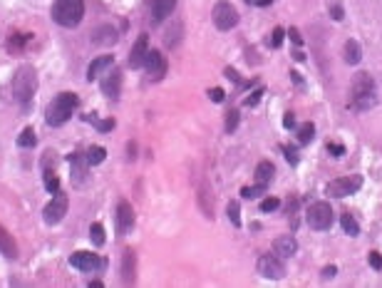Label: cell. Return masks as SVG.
Returning a JSON list of instances; mask_svg holds the SVG:
<instances>
[{
	"label": "cell",
	"instance_id": "obj_1",
	"mask_svg": "<svg viewBox=\"0 0 382 288\" xmlns=\"http://www.w3.org/2000/svg\"><path fill=\"white\" fill-rule=\"evenodd\" d=\"M377 105V85L370 72H360L350 87V110L352 112H370Z\"/></svg>",
	"mask_w": 382,
	"mask_h": 288
},
{
	"label": "cell",
	"instance_id": "obj_2",
	"mask_svg": "<svg viewBox=\"0 0 382 288\" xmlns=\"http://www.w3.org/2000/svg\"><path fill=\"white\" fill-rule=\"evenodd\" d=\"M77 105H80V97L75 95V92H60V95L50 102L45 122H48L50 127H60V125H65V122L75 114Z\"/></svg>",
	"mask_w": 382,
	"mask_h": 288
},
{
	"label": "cell",
	"instance_id": "obj_3",
	"mask_svg": "<svg viewBox=\"0 0 382 288\" xmlns=\"http://www.w3.org/2000/svg\"><path fill=\"white\" fill-rule=\"evenodd\" d=\"M35 90H37L35 70L28 67V65H25V67H20V70H17V75H15V80H13V99H15L23 110H30Z\"/></svg>",
	"mask_w": 382,
	"mask_h": 288
},
{
	"label": "cell",
	"instance_id": "obj_4",
	"mask_svg": "<svg viewBox=\"0 0 382 288\" xmlns=\"http://www.w3.org/2000/svg\"><path fill=\"white\" fill-rule=\"evenodd\" d=\"M84 17V0H55L52 20L62 28H77Z\"/></svg>",
	"mask_w": 382,
	"mask_h": 288
},
{
	"label": "cell",
	"instance_id": "obj_5",
	"mask_svg": "<svg viewBox=\"0 0 382 288\" xmlns=\"http://www.w3.org/2000/svg\"><path fill=\"white\" fill-rule=\"evenodd\" d=\"M305 219H308V226H310L313 231H328V229L333 226L335 211L328 201H315V204H310Z\"/></svg>",
	"mask_w": 382,
	"mask_h": 288
},
{
	"label": "cell",
	"instance_id": "obj_6",
	"mask_svg": "<svg viewBox=\"0 0 382 288\" xmlns=\"http://www.w3.org/2000/svg\"><path fill=\"white\" fill-rule=\"evenodd\" d=\"M214 25L219 28V30H231V28H236V23H239V13H236V8L228 3V0H219L216 5H214Z\"/></svg>",
	"mask_w": 382,
	"mask_h": 288
},
{
	"label": "cell",
	"instance_id": "obj_7",
	"mask_svg": "<svg viewBox=\"0 0 382 288\" xmlns=\"http://www.w3.org/2000/svg\"><path fill=\"white\" fill-rule=\"evenodd\" d=\"M360 187H363V176H340V179H333L325 187V194L333 196V199H343V196L360 192Z\"/></svg>",
	"mask_w": 382,
	"mask_h": 288
},
{
	"label": "cell",
	"instance_id": "obj_8",
	"mask_svg": "<svg viewBox=\"0 0 382 288\" xmlns=\"http://www.w3.org/2000/svg\"><path fill=\"white\" fill-rule=\"evenodd\" d=\"M256 269H258V273H261L263 278L281 281V278L286 276V261L281 256H275V254H263V256L258 258Z\"/></svg>",
	"mask_w": 382,
	"mask_h": 288
},
{
	"label": "cell",
	"instance_id": "obj_9",
	"mask_svg": "<svg viewBox=\"0 0 382 288\" xmlns=\"http://www.w3.org/2000/svg\"><path fill=\"white\" fill-rule=\"evenodd\" d=\"M65 214H67V194L57 192L52 196V201L43 209V219H45V224L52 226V224H60L65 219Z\"/></svg>",
	"mask_w": 382,
	"mask_h": 288
},
{
	"label": "cell",
	"instance_id": "obj_10",
	"mask_svg": "<svg viewBox=\"0 0 382 288\" xmlns=\"http://www.w3.org/2000/svg\"><path fill=\"white\" fill-rule=\"evenodd\" d=\"M144 70H146V77L152 82H159L166 75V57L161 55L159 50H149L146 57H144Z\"/></svg>",
	"mask_w": 382,
	"mask_h": 288
},
{
	"label": "cell",
	"instance_id": "obj_11",
	"mask_svg": "<svg viewBox=\"0 0 382 288\" xmlns=\"http://www.w3.org/2000/svg\"><path fill=\"white\" fill-rule=\"evenodd\" d=\"M134 226V209L127 199H122L117 204V234L119 236H127V231H132Z\"/></svg>",
	"mask_w": 382,
	"mask_h": 288
},
{
	"label": "cell",
	"instance_id": "obj_12",
	"mask_svg": "<svg viewBox=\"0 0 382 288\" xmlns=\"http://www.w3.org/2000/svg\"><path fill=\"white\" fill-rule=\"evenodd\" d=\"M104 75H107V77L102 80V92L110 97V99H117L119 92H122V72H119L117 67H112Z\"/></svg>",
	"mask_w": 382,
	"mask_h": 288
},
{
	"label": "cell",
	"instance_id": "obj_13",
	"mask_svg": "<svg viewBox=\"0 0 382 288\" xmlns=\"http://www.w3.org/2000/svg\"><path fill=\"white\" fill-rule=\"evenodd\" d=\"M70 263H72L77 271H97V269L102 266L99 256H97V254H90V251H77V254H72Z\"/></svg>",
	"mask_w": 382,
	"mask_h": 288
},
{
	"label": "cell",
	"instance_id": "obj_14",
	"mask_svg": "<svg viewBox=\"0 0 382 288\" xmlns=\"http://www.w3.org/2000/svg\"><path fill=\"white\" fill-rule=\"evenodd\" d=\"M146 52H149V37H146V35H139L137 43L132 45V52H129V65H132V67H144Z\"/></svg>",
	"mask_w": 382,
	"mask_h": 288
},
{
	"label": "cell",
	"instance_id": "obj_15",
	"mask_svg": "<svg viewBox=\"0 0 382 288\" xmlns=\"http://www.w3.org/2000/svg\"><path fill=\"white\" fill-rule=\"evenodd\" d=\"M110 67H114V55H102V57L92 60L90 67H87V80H90V82L97 80V77H99V75H104Z\"/></svg>",
	"mask_w": 382,
	"mask_h": 288
},
{
	"label": "cell",
	"instance_id": "obj_16",
	"mask_svg": "<svg viewBox=\"0 0 382 288\" xmlns=\"http://www.w3.org/2000/svg\"><path fill=\"white\" fill-rule=\"evenodd\" d=\"M174 8H176V0H154L152 3V23L159 25L161 20H166L174 13Z\"/></svg>",
	"mask_w": 382,
	"mask_h": 288
},
{
	"label": "cell",
	"instance_id": "obj_17",
	"mask_svg": "<svg viewBox=\"0 0 382 288\" xmlns=\"http://www.w3.org/2000/svg\"><path fill=\"white\" fill-rule=\"evenodd\" d=\"M117 30L112 28V25H99L95 32H92V43L95 45H99V48H110V45H114L117 43Z\"/></svg>",
	"mask_w": 382,
	"mask_h": 288
},
{
	"label": "cell",
	"instance_id": "obj_18",
	"mask_svg": "<svg viewBox=\"0 0 382 288\" xmlns=\"http://www.w3.org/2000/svg\"><path fill=\"white\" fill-rule=\"evenodd\" d=\"M295 251H298V241L293 239V236H281V239H275V243H273V254L281 258L295 256Z\"/></svg>",
	"mask_w": 382,
	"mask_h": 288
},
{
	"label": "cell",
	"instance_id": "obj_19",
	"mask_svg": "<svg viewBox=\"0 0 382 288\" xmlns=\"http://www.w3.org/2000/svg\"><path fill=\"white\" fill-rule=\"evenodd\" d=\"M70 167H72V179H75V184H82V181H84V174H87V167H90L87 157L80 154V152L70 154Z\"/></svg>",
	"mask_w": 382,
	"mask_h": 288
},
{
	"label": "cell",
	"instance_id": "obj_20",
	"mask_svg": "<svg viewBox=\"0 0 382 288\" xmlns=\"http://www.w3.org/2000/svg\"><path fill=\"white\" fill-rule=\"evenodd\" d=\"M134 269H137L134 251L127 249V251L122 254V281H124V283H134Z\"/></svg>",
	"mask_w": 382,
	"mask_h": 288
},
{
	"label": "cell",
	"instance_id": "obj_21",
	"mask_svg": "<svg viewBox=\"0 0 382 288\" xmlns=\"http://www.w3.org/2000/svg\"><path fill=\"white\" fill-rule=\"evenodd\" d=\"M0 254L3 256H8V258H15L17 256V246H15V241H13V236L0 226Z\"/></svg>",
	"mask_w": 382,
	"mask_h": 288
},
{
	"label": "cell",
	"instance_id": "obj_22",
	"mask_svg": "<svg viewBox=\"0 0 382 288\" xmlns=\"http://www.w3.org/2000/svg\"><path fill=\"white\" fill-rule=\"evenodd\" d=\"M360 60H363V50H360V43L350 37V40L345 43V63H348V65H357Z\"/></svg>",
	"mask_w": 382,
	"mask_h": 288
},
{
	"label": "cell",
	"instance_id": "obj_23",
	"mask_svg": "<svg viewBox=\"0 0 382 288\" xmlns=\"http://www.w3.org/2000/svg\"><path fill=\"white\" fill-rule=\"evenodd\" d=\"M275 174V167H273L271 161H258V167H256V181L258 184H268Z\"/></svg>",
	"mask_w": 382,
	"mask_h": 288
},
{
	"label": "cell",
	"instance_id": "obj_24",
	"mask_svg": "<svg viewBox=\"0 0 382 288\" xmlns=\"http://www.w3.org/2000/svg\"><path fill=\"white\" fill-rule=\"evenodd\" d=\"M87 161H90V167H97V164H102L104 161V157H107V149L104 147H99V144H95V147H90L87 149Z\"/></svg>",
	"mask_w": 382,
	"mask_h": 288
},
{
	"label": "cell",
	"instance_id": "obj_25",
	"mask_svg": "<svg viewBox=\"0 0 382 288\" xmlns=\"http://www.w3.org/2000/svg\"><path fill=\"white\" fill-rule=\"evenodd\" d=\"M340 226H343V231H345L348 236H357V234H360V224L355 221L352 214H343V216H340Z\"/></svg>",
	"mask_w": 382,
	"mask_h": 288
},
{
	"label": "cell",
	"instance_id": "obj_26",
	"mask_svg": "<svg viewBox=\"0 0 382 288\" xmlns=\"http://www.w3.org/2000/svg\"><path fill=\"white\" fill-rule=\"evenodd\" d=\"M43 181H45V189L50 194H57L60 192V176L55 174V169H45V174H43Z\"/></svg>",
	"mask_w": 382,
	"mask_h": 288
},
{
	"label": "cell",
	"instance_id": "obj_27",
	"mask_svg": "<svg viewBox=\"0 0 382 288\" xmlns=\"http://www.w3.org/2000/svg\"><path fill=\"white\" fill-rule=\"evenodd\" d=\"M35 142H37V137H35V129L32 127H25L20 132V137H17V147H23V149L35 147Z\"/></svg>",
	"mask_w": 382,
	"mask_h": 288
},
{
	"label": "cell",
	"instance_id": "obj_28",
	"mask_svg": "<svg viewBox=\"0 0 382 288\" xmlns=\"http://www.w3.org/2000/svg\"><path fill=\"white\" fill-rule=\"evenodd\" d=\"M266 187H268V184H256V187H243V189H241V196H243V199H261V196L266 194Z\"/></svg>",
	"mask_w": 382,
	"mask_h": 288
},
{
	"label": "cell",
	"instance_id": "obj_29",
	"mask_svg": "<svg viewBox=\"0 0 382 288\" xmlns=\"http://www.w3.org/2000/svg\"><path fill=\"white\" fill-rule=\"evenodd\" d=\"M313 137H315V127H313L310 122H305V125L298 127V142H301V144L313 142Z\"/></svg>",
	"mask_w": 382,
	"mask_h": 288
},
{
	"label": "cell",
	"instance_id": "obj_30",
	"mask_svg": "<svg viewBox=\"0 0 382 288\" xmlns=\"http://www.w3.org/2000/svg\"><path fill=\"white\" fill-rule=\"evenodd\" d=\"M90 239H92L95 246H104V226L99 224V221H95V224L90 226Z\"/></svg>",
	"mask_w": 382,
	"mask_h": 288
},
{
	"label": "cell",
	"instance_id": "obj_31",
	"mask_svg": "<svg viewBox=\"0 0 382 288\" xmlns=\"http://www.w3.org/2000/svg\"><path fill=\"white\" fill-rule=\"evenodd\" d=\"M226 214H228V221L239 229V226H241V207H239V201H231V204L226 207Z\"/></svg>",
	"mask_w": 382,
	"mask_h": 288
},
{
	"label": "cell",
	"instance_id": "obj_32",
	"mask_svg": "<svg viewBox=\"0 0 382 288\" xmlns=\"http://www.w3.org/2000/svg\"><path fill=\"white\" fill-rule=\"evenodd\" d=\"M30 37H32V35H28V32H17V35H13V37H10L8 48H10V50H20L25 43H30Z\"/></svg>",
	"mask_w": 382,
	"mask_h": 288
},
{
	"label": "cell",
	"instance_id": "obj_33",
	"mask_svg": "<svg viewBox=\"0 0 382 288\" xmlns=\"http://www.w3.org/2000/svg\"><path fill=\"white\" fill-rule=\"evenodd\" d=\"M236 127H239V112L231 110V112L226 114V132L231 134V132H236Z\"/></svg>",
	"mask_w": 382,
	"mask_h": 288
},
{
	"label": "cell",
	"instance_id": "obj_34",
	"mask_svg": "<svg viewBox=\"0 0 382 288\" xmlns=\"http://www.w3.org/2000/svg\"><path fill=\"white\" fill-rule=\"evenodd\" d=\"M261 97H263V87H258V90H253L251 95H248V97H246V99H243V105H246V107H256V105L261 102Z\"/></svg>",
	"mask_w": 382,
	"mask_h": 288
},
{
	"label": "cell",
	"instance_id": "obj_35",
	"mask_svg": "<svg viewBox=\"0 0 382 288\" xmlns=\"http://www.w3.org/2000/svg\"><path fill=\"white\" fill-rule=\"evenodd\" d=\"M278 207H281V201H278L275 196H268V199H263V201H261V211H263V214H268V211H275Z\"/></svg>",
	"mask_w": 382,
	"mask_h": 288
},
{
	"label": "cell",
	"instance_id": "obj_36",
	"mask_svg": "<svg viewBox=\"0 0 382 288\" xmlns=\"http://www.w3.org/2000/svg\"><path fill=\"white\" fill-rule=\"evenodd\" d=\"M328 10H330V17H333V20H337V23L345 17V10H343V5H340L337 0H333V3H330V8H328Z\"/></svg>",
	"mask_w": 382,
	"mask_h": 288
},
{
	"label": "cell",
	"instance_id": "obj_37",
	"mask_svg": "<svg viewBox=\"0 0 382 288\" xmlns=\"http://www.w3.org/2000/svg\"><path fill=\"white\" fill-rule=\"evenodd\" d=\"M179 32H181V25H179V28H176V32H172V28H169V30H166V35H164V43H166V45H169V48H174L176 43H179Z\"/></svg>",
	"mask_w": 382,
	"mask_h": 288
},
{
	"label": "cell",
	"instance_id": "obj_38",
	"mask_svg": "<svg viewBox=\"0 0 382 288\" xmlns=\"http://www.w3.org/2000/svg\"><path fill=\"white\" fill-rule=\"evenodd\" d=\"M283 37H286V30H283V28H275V30H273V37H271V45L273 48H281V45H283Z\"/></svg>",
	"mask_w": 382,
	"mask_h": 288
},
{
	"label": "cell",
	"instance_id": "obj_39",
	"mask_svg": "<svg viewBox=\"0 0 382 288\" xmlns=\"http://www.w3.org/2000/svg\"><path fill=\"white\" fill-rule=\"evenodd\" d=\"M328 154H333V157H343L345 154V147L337 142H328Z\"/></svg>",
	"mask_w": 382,
	"mask_h": 288
},
{
	"label": "cell",
	"instance_id": "obj_40",
	"mask_svg": "<svg viewBox=\"0 0 382 288\" xmlns=\"http://www.w3.org/2000/svg\"><path fill=\"white\" fill-rule=\"evenodd\" d=\"M370 266H372L375 271H382V256L377 254V251H372V254H370Z\"/></svg>",
	"mask_w": 382,
	"mask_h": 288
},
{
	"label": "cell",
	"instance_id": "obj_41",
	"mask_svg": "<svg viewBox=\"0 0 382 288\" xmlns=\"http://www.w3.org/2000/svg\"><path fill=\"white\" fill-rule=\"evenodd\" d=\"M208 97H211L214 102H223V97H226V92H223L221 87H214V90H208Z\"/></svg>",
	"mask_w": 382,
	"mask_h": 288
},
{
	"label": "cell",
	"instance_id": "obj_42",
	"mask_svg": "<svg viewBox=\"0 0 382 288\" xmlns=\"http://www.w3.org/2000/svg\"><path fill=\"white\" fill-rule=\"evenodd\" d=\"M283 152H286V159L290 161V164H298V152H295L293 147H286Z\"/></svg>",
	"mask_w": 382,
	"mask_h": 288
},
{
	"label": "cell",
	"instance_id": "obj_43",
	"mask_svg": "<svg viewBox=\"0 0 382 288\" xmlns=\"http://www.w3.org/2000/svg\"><path fill=\"white\" fill-rule=\"evenodd\" d=\"M97 127H99V132H110V129H114V119H102V122H97Z\"/></svg>",
	"mask_w": 382,
	"mask_h": 288
},
{
	"label": "cell",
	"instance_id": "obj_44",
	"mask_svg": "<svg viewBox=\"0 0 382 288\" xmlns=\"http://www.w3.org/2000/svg\"><path fill=\"white\" fill-rule=\"evenodd\" d=\"M283 127L286 129L295 127V117H293V112H286V117H283Z\"/></svg>",
	"mask_w": 382,
	"mask_h": 288
},
{
	"label": "cell",
	"instance_id": "obj_45",
	"mask_svg": "<svg viewBox=\"0 0 382 288\" xmlns=\"http://www.w3.org/2000/svg\"><path fill=\"white\" fill-rule=\"evenodd\" d=\"M335 273H337V269H335V266H325V269H323V278L328 281V278H333Z\"/></svg>",
	"mask_w": 382,
	"mask_h": 288
},
{
	"label": "cell",
	"instance_id": "obj_46",
	"mask_svg": "<svg viewBox=\"0 0 382 288\" xmlns=\"http://www.w3.org/2000/svg\"><path fill=\"white\" fill-rule=\"evenodd\" d=\"M288 35H290V40H293L295 45H301V43H303V40H301V32L295 30V28H290V32H288Z\"/></svg>",
	"mask_w": 382,
	"mask_h": 288
},
{
	"label": "cell",
	"instance_id": "obj_47",
	"mask_svg": "<svg viewBox=\"0 0 382 288\" xmlns=\"http://www.w3.org/2000/svg\"><path fill=\"white\" fill-rule=\"evenodd\" d=\"M248 5H258V8H266V5H271L273 0H246Z\"/></svg>",
	"mask_w": 382,
	"mask_h": 288
},
{
	"label": "cell",
	"instance_id": "obj_48",
	"mask_svg": "<svg viewBox=\"0 0 382 288\" xmlns=\"http://www.w3.org/2000/svg\"><path fill=\"white\" fill-rule=\"evenodd\" d=\"M290 77L295 80V85H298V87H303V80H301V77H298V72H290Z\"/></svg>",
	"mask_w": 382,
	"mask_h": 288
}]
</instances>
